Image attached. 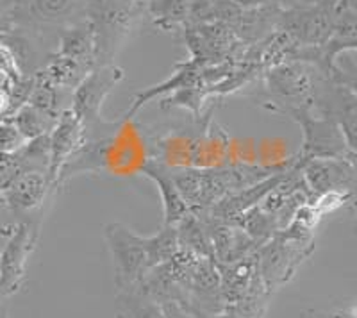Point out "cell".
I'll use <instances>...</instances> for the list:
<instances>
[{"mask_svg": "<svg viewBox=\"0 0 357 318\" xmlns=\"http://www.w3.org/2000/svg\"><path fill=\"white\" fill-rule=\"evenodd\" d=\"M145 11V0H86L84 20L93 31L97 66L113 63Z\"/></svg>", "mask_w": 357, "mask_h": 318, "instance_id": "obj_1", "label": "cell"}, {"mask_svg": "<svg viewBox=\"0 0 357 318\" xmlns=\"http://www.w3.org/2000/svg\"><path fill=\"white\" fill-rule=\"evenodd\" d=\"M321 75L324 72L314 65L295 59L272 65L264 74L268 104L279 113L293 107H312L314 88Z\"/></svg>", "mask_w": 357, "mask_h": 318, "instance_id": "obj_2", "label": "cell"}, {"mask_svg": "<svg viewBox=\"0 0 357 318\" xmlns=\"http://www.w3.org/2000/svg\"><path fill=\"white\" fill-rule=\"evenodd\" d=\"M54 183L47 172L15 170L6 174L4 202L15 224L40 227Z\"/></svg>", "mask_w": 357, "mask_h": 318, "instance_id": "obj_3", "label": "cell"}, {"mask_svg": "<svg viewBox=\"0 0 357 318\" xmlns=\"http://www.w3.org/2000/svg\"><path fill=\"white\" fill-rule=\"evenodd\" d=\"M284 114L302 129V147L295 165L311 159H345L352 156L345 136L333 119L314 113L312 107H293Z\"/></svg>", "mask_w": 357, "mask_h": 318, "instance_id": "obj_4", "label": "cell"}, {"mask_svg": "<svg viewBox=\"0 0 357 318\" xmlns=\"http://www.w3.org/2000/svg\"><path fill=\"white\" fill-rule=\"evenodd\" d=\"M104 240L113 262L114 285L118 292L139 288L146 273L151 272L143 236L134 233L127 225L113 222L104 225Z\"/></svg>", "mask_w": 357, "mask_h": 318, "instance_id": "obj_5", "label": "cell"}, {"mask_svg": "<svg viewBox=\"0 0 357 318\" xmlns=\"http://www.w3.org/2000/svg\"><path fill=\"white\" fill-rule=\"evenodd\" d=\"M336 8L337 0H318L305 8L280 11L277 29L296 49H321L333 36Z\"/></svg>", "mask_w": 357, "mask_h": 318, "instance_id": "obj_6", "label": "cell"}, {"mask_svg": "<svg viewBox=\"0 0 357 318\" xmlns=\"http://www.w3.org/2000/svg\"><path fill=\"white\" fill-rule=\"evenodd\" d=\"M84 9L86 0H13L9 15L17 27L43 34L84 20Z\"/></svg>", "mask_w": 357, "mask_h": 318, "instance_id": "obj_7", "label": "cell"}, {"mask_svg": "<svg viewBox=\"0 0 357 318\" xmlns=\"http://www.w3.org/2000/svg\"><path fill=\"white\" fill-rule=\"evenodd\" d=\"M126 79L122 66L109 63V65L95 66L81 81V84L72 91V104L70 109L84 122L86 132L93 127L102 126V106L109 97L111 91Z\"/></svg>", "mask_w": 357, "mask_h": 318, "instance_id": "obj_8", "label": "cell"}, {"mask_svg": "<svg viewBox=\"0 0 357 318\" xmlns=\"http://www.w3.org/2000/svg\"><path fill=\"white\" fill-rule=\"evenodd\" d=\"M296 167L309 192L317 197L325 193H343L350 197V206L357 216V170L352 156L345 159H311Z\"/></svg>", "mask_w": 357, "mask_h": 318, "instance_id": "obj_9", "label": "cell"}, {"mask_svg": "<svg viewBox=\"0 0 357 318\" xmlns=\"http://www.w3.org/2000/svg\"><path fill=\"white\" fill-rule=\"evenodd\" d=\"M40 238V227L17 224L0 252V297L9 298L24 286L27 263Z\"/></svg>", "mask_w": 357, "mask_h": 318, "instance_id": "obj_10", "label": "cell"}, {"mask_svg": "<svg viewBox=\"0 0 357 318\" xmlns=\"http://www.w3.org/2000/svg\"><path fill=\"white\" fill-rule=\"evenodd\" d=\"M312 111L329 116L340 126L350 152L357 156V97L336 84L329 75H321L314 88Z\"/></svg>", "mask_w": 357, "mask_h": 318, "instance_id": "obj_11", "label": "cell"}, {"mask_svg": "<svg viewBox=\"0 0 357 318\" xmlns=\"http://www.w3.org/2000/svg\"><path fill=\"white\" fill-rule=\"evenodd\" d=\"M49 177L52 179L54 186H57V179H59L63 167L88 143V132H86L84 122L72 109H66L56 120V126L49 132Z\"/></svg>", "mask_w": 357, "mask_h": 318, "instance_id": "obj_12", "label": "cell"}, {"mask_svg": "<svg viewBox=\"0 0 357 318\" xmlns=\"http://www.w3.org/2000/svg\"><path fill=\"white\" fill-rule=\"evenodd\" d=\"M142 174L149 177L158 188L162 202V216H165L162 224L177 227L190 213H193L168 168H165L158 161H146L145 165H142Z\"/></svg>", "mask_w": 357, "mask_h": 318, "instance_id": "obj_13", "label": "cell"}, {"mask_svg": "<svg viewBox=\"0 0 357 318\" xmlns=\"http://www.w3.org/2000/svg\"><path fill=\"white\" fill-rule=\"evenodd\" d=\"M56 54L68 57L72 61L79 63L89 72L97 66L95 57V38L93 31L86 20L72 24L59 31V43H57Z\"/></svg>", "mask_w": 357, "mask_h": 318, "instance_id": "obj_14", "label": "cell"}, {"mask_svg": "<svg viewBox=\"0 0 357 318\" xmlns=\"http://www.w3.org/2000/svg\"><path fill=\"white\" fill-rule=\"evenodd\" d=\"M145 17L162 33H181L190 22L191 0H145Z\"/></svg>", "mask_w": 357, "mask_h": 318, "instance_id": "obj_15", "label": "cell"}, {"mask_svg": "<svg viewBox=\"0 0 357 318\" xmlns=\"http://www.w3.org/2000/svg\"><path fill=\"white\" fill-rule=\"evenodd\" d=\"M114 310L118 318H167L161 302L139 288L118 292L114 298Z\"/></svg>", "mask_w": 357, "mask_h": 318, "instance_id": "obj_16", "label": "cell"}, {"mask_svg": "<svg viewBox=\"0 0 357 318\" xmlns=\"http://www.w3.org/2000/svg\"><path fill=\"white\" fill-rule=\"evenodd\" d=\"M143 241H145V250L151 270L168 263L181 250L177 227H172V225L162 224L155 234L143 236Z\"/></svg>", "mask_w": 357, "mask_h": 318, "instance_id": "obj_17", "label": "cell"}, {"mask_svg": "<svg viewBox=\"0 0 357 318\" xmlns=\"http://www.w3.org/2000/svg\"><path fill=\"white\" fill-rule=\"evenodd\" d=\"M8 119H11L13 122L17 123L20 132L29 142L34 138H40V136L49 135L54 129V126H56V120L52 116L41 113L40 109L33 107L31 104L22 106L17 113L13 114V116H8Z\"/></svg>", "mask_w": 357, "mask_h": 318, "instance_id": "obj_18", "label": "cell"}, {"mask_svg": "<svg viewBox=\"0 0 357 318\" xmlns=\"http://www.w3.org/2000/svg\"><path fill=\"white\" fill-rule=\"evenodd\" d=\"M329 77L357 97V63L352 57L345 56V52L336 57Z\"/></svg>", "mask_w": 357, "mask_h": 318, "instance_id": "obj_19", "label": "cell"}, {"mask_svg": "<svg viewBox=\"0 0 357 318\" xmlns=\"http://www.w3.org/2000/svg\"><path fill=\"white\" fill-rule=\"evenodd\" d=\"M27 142L11 119H0V156L17 154Z\"/></svg>", "mask_w": 357, "mask_h": 318, "instance_id": "obj_20", "label": "cell"}, {"mask_svg": "<svg viewBox=\"0 0 357 318\" xmlns=\"http://www.w3.org/2000/svg\"><path fill=\"white\" fill-rule=\"evenodd\" d=\"M0 77L6 84H17L25 77L13 50L2 41H0Z\"/></svg>", "mask_w": 357, "mask_h": 318, "instance_id": "obj_21", "label": "cell"}, {"mask_svg": "<svg viewBox=\"0 0 357 318\" xmlns=\"http://www.w3.org/2000/svg\"><path fill=\"white\" fill-rule=\"evenodd\" d=\"M302 318H357V301L345 302L329 310H309L302 313Z\"/></svg>", "mask_w": 357, "mask_h": 318, "instance_id": "obj_22", "label": "cell"}, {"mask_svg": "<svg viewBox=\"0 0 357 318\" xmlns=\"http://www.w3.org/2000/svg\"><path fill=\"white\" fill-rule=\"evenodd\" d=\"M162 311H165V317L167 318H204L202 315L193 313L191 310L184 308L183 304H178V302L168 301L162 302Z\"/></svg>", "mask_w": 357, "mask_h": 318, "instance_id": "obj_23", "label": "cell"}, {"mask_svg": "<svg viewBox=\"0 0 357 318\" xmlns=\"http://www.w3.org/2000/svg\"><path fill=\"white\" fill-rule=\"evenodd\" d=\"M4 181L6 176H0V229H13L17 224L13 222L11 215H9L8 208H6L4 193H2V190H4Z\"/></svg>", "mask_w": 357, "mask_h": 318, "instance_id": "obj_24", "label": "cell"}, {"mask_svg": "<svg viewBox=\"0 0 357 318\" xmlns=\"http://www.w3.org/2000/svg\"><path fill=\"white\" fill-rule=\"evenodd\" d=\"M268 2H272L275 8H279L280 11H289V9H298V8H305V6H311L318 0H268Z\"/></svg>", "mask_w": 357, "mask_h": 318, "instance_id": "obj_25", "label": "cell"}, {"mask_svg": "<svg viewBox=\"0 0 357 318\" xmlns=\"http://www.w3.org/2000/svg\"><path fill=\"white\" fill-rule=\"evenodd\" d=\"M11 114V95L6 82L0 84V119H8Z\"/></svg>", "mask_w": 357, "mask_h": 318, "instance_id": "obj_26", "label": "cell"}, {"mask_svg": "<svg viewBox=\"0 0 357 318\" xmlns=\"http://www.w3.org/2000/svg\"><path fill=\"white\" fill-rule=\"evenodd\" d=\"M202 317H204V315H202ZM204 318H245V317H241V315L234 313V311L223 310V311H220V313H215V315H206V317H204Z\"/></svg>", "mask_w": 357, "mask_h": 318, "instance_id": "obj_27", "label": "cell"}, {"mask_svg": "<svg viewBox=\"0 0 357 318\" xmlns=\"http://www.w3.org/2000/svg\"><path fill=\"white\" fill-rule=\"evenodd\" d=\"M9 174V159L8 156H0V176Z\"/></svg>", "mask_w": 357, "mask_h": 318, "instance_id": "obj_28", "label": "cell"}, {"mask_svg": "<svg viewBox=\"0 0 357 318\" xmlns=\"http://www.w3.org/2000/svg\"><path fill=\"white\" fill-rule=\"evenodd\" d=\"M13 229H15V227H13ZM13 229H0V252H2V249H4L6 240L9 238V234H11Z\"/></svg>", "mask_w": 357, "mask_h": 318, "instance_id": "obj_29", "label": "cell"}, {"mask_svg": "<svg viewBox=\"0 0 357 318\" xmlns=\"http://www.w3.org/2000/svg\"><path fill=\"white\" fill-rule=\"evenodd\" d=\"M337 2H340V4H343V6H347V8L356 9V11H357V0H337Z\"/></svg>", "mask_w": 357, "mask_h": 318, "instance_id": "obj_30", "label": "cell"}, {"mask_svg": "<svg viewBox=\"0 0 357 318\" xmlns=\"http://www.w3.org/2000/svg\"><path fill=\"white\" fill-rule=\"evenodd\" d=\"M8 298H4V297H0V315L4 313V311H8Z\"/></svg>", "mask_w": 357, "mask_h": 318, "instance_id": "obj_31", "label": "cell"}, {"mask_svg": "<svg viewBox=\"0 0 357 318\" xmlns=\"http://www.w3.org/2000/svg\"><path fill=\"white\" fill-rule=\"evenodd\" d=\"M13 4V0H0V8H9Z\"/></svg>", "mask_w": 357, "mask_h": 318, "instance_id": "obj_32", "label": "cell"}, {"mask_svg": "<svg viewBox=\"0 0 357 318\" xmlns=\"http://www.w3.org/2000/svg\"><path fill=\"white\" fill-rule=\"evenodd\" d=\"M352 161H354V165H356V170H357V156L352 154Z\"/></svg>", "mask_w": 357, "mask_h": 318, "instance_id": "obj_33", "label": "cell"}, {"mask_svg": "<svg viewBox=\"0 0 357 318\" xmlns=\"http://www.w3.org/2000/svg\"><path fill=\"white\" fill-rule=\"evenodd\" d=\"M0 318H9V317H8V311H4V313L0 315Z\"/></svg>", "mask_w": 357, "mask_h": 318, "instance_id": "obj_34", "label": "cell"}, {"mask_svg": "<svg viewBox=\"0 0 357 318\" xmlns=\"http://www.w3.org/2000/svg\"><path fill=\"white\" fill-rule=\"evenodd\" d=\"M352 50H357V45H356V47H354V49H352Z\"/></svg>", "mask_w": 357, "mask_h": 318, "instance_id": "obj_35", "label": "cell"}]
</instances>
